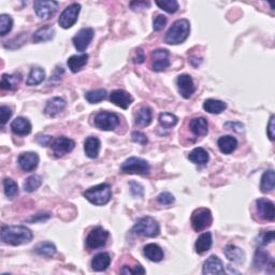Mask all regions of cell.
Masks as SVG:
<instances>
[{
  "label": "cell",
  "instance_id": "bcb514c9",
  "mask_svg": "<svg viewBox=\"0 0 275 275\" xmlns=\"http://www.w3.org/2000/svg\"><path fill=\"white\" fill-rule=\"evenodd\" d=\"M129 186H130L131 195L135 198H142L144 196V188L141 184H139V183L130 182Z\"/></svg>",
  "mask_w": 275,
  "mask_h": 275
},
{
  "label": "cell",
  "instance_id": "30bf717a",
  "mask_svg": "<svg viewBox=\"0 0 275 275\" xmlns=\"http://www.w3.org/2000/svg\"><path fill=\"white\" fill-rule=\"evenodd\" d=\"M95 35V32L93 28H82L80 32L72 38V42L74 48L79 52H84V51L89 47L90 42L93 41Z\"/></svg>",
  "mask_w": 275,
  "mask_h": 275
},
{
  "label": "cell",
  "instance_id": "e0dca14e",
  "mask_svg": "<svg viewBox=\"0 0 275 275\" xmlns=\"http://www.w3.org/2000/svg\"><path fill=\"white\" fill-rule=\"evenodd\" d=\"M253 267L255 269H263V268H271L274 269V260L273 258L270 256V254L263 249L259 248L255 252L254 260H253Z\"/></svg>",
  "mask_w": 275,
  "mask_h": 275
},
{
  "label": "cell",
  "instance_id": "6f0895ef",
  "mask_svg": "<svg viewBox=\"0 0 275 275\" xmlns=\"http://www.w3.org/2000/svg\"><path fill=\"white\" fill-rule=\"evenodd\" d=\"M225 127L228 129H231V130L238 131V132H241L244 129V126L241 123H227Z\"/></svg>",
  "mask_w": 275,
  "mask_h": 275
},
{
  "label": "cell",
  "instance_id": "e575fe53",
  "mask_svg": "<svg viewBox=\"0 0 275 275\" xmlns=\"http://www.w3.org/2000/svg\"><path fill=\"white\" fill-rule=\"evenodd\" d=\"M45 80V71L41 67H33L28 74L26 84L28 86H35L41 84Z\"/></svg>",
  "mask_w": 275,
  "mask_h": 275
},
{
  "label": "cell",
  "instance_id": "d4e9b609",
  "mask_svg": "<svg viewBox=\"0 0 275 275\" xmlns=\"http://www.w3.org/2000/svg\"><path fill=\"white\" fill-rule=\"evenodd\" d=\"M217 145L220 147L223 154L228 155L236 151L238 147V141L236 138H233L232 136H223L218 139Z\"/></svg>",
  "mask_w": 275,
  "mask_h": 275
},
{
  "label": "cell",
  "instance_id": "8d00e7d4",
  "mask_svg": "<svg viewBox=\"0 0 275 275\" xmlns=\"http://www.w3.org/2000/svg\"><path fill=\"white\" fill-rule=\"evenodd\" d=\"M34 253H37L40 256L52 257L56 254V246L51 242H41L34 246Z\"/></svg>",
  "mask_w": 275,
  "mask_h": 275
},
{
  "label": "cell",
  "instance_id": "ee69618b",
  "mask_svg": "<svg viewBox=\"0 0 275 275\" xmlns=\"http://www.w3.org/2000/svg\"><path fill=\"white\" fill-rule=\"evenodd\" d=\"M274 241V231H262L258 237V243L262 246H266L268 244Z\"/></svg>",
  "mask_w": 275,
  "mask_h": 275
},
{
  "label": "cell",
  "instance_id": "4dcf8cb0",
  "mask_svg": "<svg viewBox=\"0 0 275 275\" xmlns=\"http://www.w3.org/2000/svg\"><path fill=\"white\" fill-rule=\"evenodd\" d=\"M188 159L193 162V164L203 166L207 164L210 157H208L207 152L205 149H202V147H196L195 150H192L189 154H188Z\"/></svg>",
  "mask_w": 275,
  "mask_h": 275
},
{
  "label": "cell",
  "instance_id": "d6986e66",
  "mask_svg": "<svg viewBox=\"0 0 275 275\" xmlns=\"http://www.w3.org/2000/svg\"><path fill=\"white\" fill-rule=\"evenodd\" d=\"M257 210L259 215H260L263 220L273 222L275 218V211H274V203L270 201L266 198H260L256 201Z\"/></svg>",
  "mask_w": 275,
  "mask_h": 275
},
{
  "label": "cell",
  "instance_id": "7dc6e473",
  "mask_svg": "<svg viewBox=\"0 0 275 275\" xmlns=\"http://www.w3.org/2000/svg\"><path fill=\"white\" fill-rule=\"evenodd\" d=\"M121 274H145L146 271L143 267L140 264H137L135 268H131L130 266H124L120 270Z\"/></svg>",
  "mask_w": 275,
  "mask_h": 275
},
{
  "label": "cell",
  "instance_id": "484cf974",
  "mask_svg": "<svg viewBox=\"0 0 275 275\" xmlns=\"http://www.w3.org/2000/svg\"><path fill=\"white\" fill-rule=\"evenodd\" d=\"M144 255L149 260L153 262H160L165 256L162 248L154 243L147 244L144 246Z\"/></svg>",
  "mask_w": 275,
  "mask_h": 275
},
{
  "label": "cell",
  "instance_id": "816d5d0a",
  "mask_svg": "<svg viewBox=\"0 0 275 275\" xmlns=\"http://www.w3.org/2000/svg\"><path fill=\"white\" fill-rule=\"evenodd\" d=\"M267 132H268L269 139L271 140V141H273L274 137H275V116L274 115H272L271 117H270Z\"/></svg>",
  "mask_w": 275,
  "mask_h": 275
},
{
  "label": "cell",
  "instance_id": "7402d4cb",
  "mask_svg": "<svg viewBox=\"0 0 275 275\" xmlns=\"http://www.w3.org/2000/svg\"><path fill=\"white\" fill-rule=\"evenodd\" d=\"M223 253H225V256L228 258V260L232 262L243 263L245 261V253H244L243 249L236 245H232V244L227 245L223 249Z\"/></svg>",
  "mask_w": 275,
  "mask_h": 275
},
{
  "label": "cell",
  "instance_id": "11a10c76",
  "mask_svg": "<svg viewBox=\"0 0 275 275\" xmlns=\"http://www.w3.org/2000/svg\"><path fill=\"white\" fill-rule=\"evenodd\" d=\"M150 6H151V3L146 2V1H132V2H130V7H131L132 10H135V11H137V10L146 9V8H149Z\"/></svg>",
  "mask_w": 275,
  "mask_h": 275
},
{
  "label": "cell",
  "instance_id": "ffe728a7",
  "mask_svg": "<svg viewBox=\"0 0 275 275\" xmlns=\"http://www.w3.org/2000/svg\"><path fill=\"white\" fill-rule=\"evenodd\" d=\"M66 104H67V103L63 98H60V97H53L52 99H50L47 103L44 113L50 117H54L66 108Z\"/></svg>",
  "mask_w": 275,
  "mask_h": 275
},
{
  "label": "cell",
  "instance_id": "5bb4252c",
  "mask_svg": "<svg viewBox=\"0 0 275 275\" xmlns=\"http://www.w3.org/2000/svg\"><path fill=\"white\" fill-rule=\"evenodd\" d=\"M17 164L19 168L25 172H32L37 169L39 165V156L37 153L26 152L18 156Z\"/></svg>",
  "mask_w": 275,
  "mask_h": 275
},
{
  "label": "cell",
  "instance_id": "603a6c76",
  "mask_svg": "<svg viewBox=\"0 0 275 275\" xmlns=\"http://www.w3.org/2000/svg\"><path fill=\"white\" fill-rule=\"evenodd\" d=\"M190 131L197 137H205L207 135L208 124L205 117H196L189 123Z\"/></svg>",
  "mask_w": 275,
  "mask_h": 275
},
{
  "label": "cell",
  "instance_id": "f546056e",
  "mask_svg": "<svg viewBox=\"0 0 275 275\" xmlns=\"http://www.w3.org/2000/svg\"><path fill=\"white\" fill-rule=\"evenodd\" d=\"M88 55L87 54H81V55H72L68 58L67 65L71 72L76 73L82 69L84 66L87 64Z\"/></svg>",
  "mask_w": 275,
  "mask_h": 275
},
{
  "label": "cell",
  "instance_id": "f1b7e54d",
  "mask_svg": "<svg viewBox=\"0 0 275 275\" xmlns=\"http://www.w3.org/2000/svg\"><path fill=\"white\" fill-rule=\"evenodd\" d=\"M153 120V111L149 106H142L137 112L135 116V124L139 127H146L152 123Z\"/></svg>",
  "mask_w": 275,
  "mask_h": 275
},
{
  "label": "cell",
  "instance_id": "74e56055",
  "mask_svg": "<svg viewBox=\"0 0 275 275\" xmlns=\"http://www.w3.org/2000/svg\"><path fill=\"white\" fill-rule=\"evenodd\" d=\"M106 98V90L103 88L90 90L85 94V99L88 101L89 103H98L100 101Z\"/></svg>",
  "mask_w": 275,
  "mask_h": 275
},
{
  "label": "cell",
  "instance_id": "9f6ffc18",
  "mask_svg": "<svg viewBox=\"0 0 275 275\" xmlns=\"http://www.w3.org/2000/svg\"><path fill=\"white\" fill-rule=\"evenodd\" d=\"M49 218H50V214H37V215L28 218V220H26V222L37 223V222H43L45 220H49Z\"/></svg>",
  "mask_w": 275,
  "mask_h": 275
},
{
  "label": "cell",
  "instance_id": "9a60e30c",
  "mask_svg": "<svg viewBox=\"0 0 275 275\" xmlns=\"http://www.w3.org/2000/svg\"><path fill=\"white\" fill-rule=\"evenodd\" d=\"M176 85L177 88H179V93L181 94L183 98L185 99H189L196 90L195 84H193L191 76L188 74L180 75L176 80Z\"/></svg>",
  "mask_w": 275,
  "mask_h": 275
},
{
  "label": "cell",
  "instance_id": "7bdbcfd3",
  "mask_svg": "<svg viewBox=\"0 0 275 275\" xmlns=\"http://www.w3.org/2000/svg\"><path fill=\"white\" fill-rule=\"evenodd\" d=\"M177 121L179 119L172 113H161L159 115V123L164 128H172L177 124Z\"/></svg>",
  "mask_w": 275,
  "mask_h": 275
},
{
  "label": "cell",
  "instance_id": "6da1fadb",
  "mask_svg": "<svg viewBox=\"0 0 275 275\" xmlns=\"http://www.w3.org/2000/svg\"><path fill=\"white\" fill-rule=\"evenodd\" d=\"M33 232L24 226H7L1 229V241L9 245L18 246L33 240Z\"/></svg>",
  "mask_w": 275,
  "mask_h": 275
},
{
  "label": "cell",
  "instance_id": "ac0fdd59",
  "mask_svg": "<svg viewBox=\"0 0 275 275\" xmlns=\"http://www.w3.org/2000/svg\"><path fill=\"white\" fill-rule=\"evenodd\" d=\"M202 273L205 275L207 274H223L225 273V269H223V263L220 258L215 255H212L208 257L203 263Z\"/></svg>",
  "mask_w": 275,
  "mask_h": 275
},
{
  "label": "cell",
  "instance_id": "b9f144b4",
  "mask_svg": "<svg viewBox=\"0 0 275 275\" xmlns=\"http://www.w3.org/2000/svg\"><path fill=\"white\" fill-rule=\"evenodd\" d=\"M3 189L6 196L10 198V199H12V198H14L18 193V186L17 183L11 179L3 180Z\"/></svg>",
  "mask_w": 275,
  "mask_h": 275
},
{
  "label": "cell",
  "instance_id": "5b68a950",
  "mask_svg": "<svg viewBox=\"0 0 275 275\" xmlns=\"http://www.w3.org/2000/svg\"><path fill=\"white\" fill-rule=\"evenodd\" d=\"M121 171L127 174H138V175H147L151 171L149 162L138 157H130L124 161L120 167Z\"/></svg>",
  "mask_w": 275,
  "mask_h": 275
},
{
  "label": "cell",
  "instance_id": "db71d44e",
  "mask_svg": "<svg viewBox=\"0 0 275 275\" xmlns=\"http://www.w3.org/2000/svg\"><path fill=\"white\" fill-rule=\"evenodd\" d=\"M132 60H134V63L136 64H143L145 60V54L143 52V50L137 49L134 57H132Z\"/></svg>",
  "mask_w": 275,
  "mask_h": 275
},
{
  "label": "cell",
  "instance_id": "83f0119b",
  "mask_svg": "<svg viewBox=\"0 0 275 275\" xmlns=\"http://www.w3.org/2000/svg\"><path fill=\"white\" fill-rule=\"evenodd\" d=\"M22 81V75L19 73L2 74L0 86L4 90H15Z\"/></svg>",
  "mask_w": 275,
  "mask_h": 275
},
{
  "label": "cell",
  "instance_id": "4316f807",
  "mask_svg": "<svg viewBox=\"0 0 275 275\" xmlns=\"http://www.w3.org/2000/svg\"><path fill=\"white\" fill-rule=\"evenodd\" d=\"M111 263V256L108 253H100L93 258L91 260V269L94 271L101 272L108 269Z\"/></svg>",
  "mask_w": 275,
  "mask_h": 275
},
{
  "label": "cell",
  "instance_id": "44dd1931",
  "mask_svg": "<svg viewBox=\"0 0 275 275\" xmlns=\"http://www.w3.org/2000/svg\"><path fill=\"white\" fill-rule=\"evenodd\" d=\"M11 129L17 136H27L32 132V124L25 117H17L11 123Z\"/></svg>",
  "mask_w": 275,
  "mask_h": 275
},
{
  "label": "cell",
  "instance_id": "60d3db41",
  "mask_svg": "<svg viewBox=\"0 0 275 275\" xmlns=\"http://www.w3.org/2000/svg\"><path fill=\"white\" fill-rule=\"evenodd\" d=\"M156 4L168 13H175L179 10V2L176 0H157Z\"/></svg>",
  "mask_w": 275,
  "mask_h": 275
},
{
  "label": "cell",
  "instance_id": "f35d334b",
  "mask_svg": "<svg viewBox=\"0 0 275 275\" xmlns=\"http://www.w3.org/2000/svg\"><path fill=\"white\" fill-rule=\"evenodd\" d=\"M41 185H42L41 176L34 174V175L29 176L26 180V182L24 183V189L27 192H33L34 190H37Z\"/></svg>",
  "mask_w": 275,
  "mask_h": 275
},
{
  "label": "cell",
  "instance_id": "52a82bcc",
  "mask_svg": "<svg viewBox=\"0 0 275 275\" xmlns=\"http://www.w3.org/2000/svg\"><path fill=\"white\" fill-rule=\"evenodd\" d=\"M94 125L100 130H114L120 125V117L112 112H99L95 115Z\"/></svg>",
  "mask_w": 275,
  "mask_h": 275
},
{
  "label": "cell",
  "instance_id": "8fae6325",
  "mask_svg": "<svg viewBox=\"0 0 275 275\" xmlns=\"http://www.w3.org/2000/svg\"><path fill=\"white\" fill-rule=\"evenodd\" d=\"M50 146L51 149H52L53 154L56 157H63L66 154H68V153L73 151L75 142L67 137H59L57 139H55Z\"/></svg>",
  "mask_w": 275,
  "mask_h": 275
},
{
  "label": "cell",
  "instance_id": "9c48e42d",
  "mask_svg": "<svg viewBox=\"0 0 275 275\" xmlns=\"http://www.w3.org/2000/svg\"><path fill=\"white\" fill-rule=\"evenodd\" d=\"M81 11V6L79 3H72L66 8L60 14L58 23L59 26L64 29H69L78 21L79 14Z\"/></svg>",
  "mask_w": 275,
  "mask_h": 275
},
{
  "label": "cell",
  "instance_id": "277c9868",
  "mask_svg": "<svg viewBox=\"0 0 275 275\" xmlns=\"http://www.w3.org/2000/svg\"><path fill=\"white\" fill-rule=\"evenodd\" d=\"M132 232L140 237L155 238L159 234L160 228L158 223H157L154 218L145 216L140 218V220L137 222L134 228H132Z\"/></svg>",
  "mask_w": 275,
  "mask_h": 275
},
{
  "label": "cell",
  "instance_id": "d590c367",
  "mask_svg": "<svg viewBox=\"0 0 275 275\" xmlns=\"http://www.w3.org/2000/svg\"><path fill=\"white\" fill-rule=\"evenodd\" d=\"M275 186V173L273 170L266 171L261 176L260 190L262 192H270L274 189Z\"/></svg>",
  "mask_w": 275,
  "mask_h": 275
},
{
  "label": "cell",
  "instance_id": "c3c4849f",
  "mask_svg": "<svg viewBox=\"0 0 275 275\" xmlns=\"http://www.w3.org/2000/svg\"><path fill=\"white\" fill-rule=\"evenodd\" d=\"M167 24V17L165 15H157L154 18V22H153V28H154L155 32H160L161 29H164Z\"/></svg>",
  "mask_w": 275,
  "mask_h": 275
},
{
  "label": "cell",
  "instance_id": "7a4b0ae2",
  "mask_svg": "<svg viewBox=\"0 0 275 275\" xmlns=\"http://www.w3.org/2000/svg\"><path fill=\"white\" fill-rule=\"evenodd\" d=\"M190 33V23L187 19H179L172 24L165 35V42L177 45L185 41Z\"/></svg>",
  "mask_w": 275,
  "mask_h": 275
},
{
  "label": "cell",
  "instance_id": "836d02e7",
  "mask_svg": "<svg viewBox=\"0 0 275 275\" xmlns=\"http://www.w3.org/2000/svg\"><path fill=\"white\" fill-rule=\"evenodd\" d=\"M227 108V104L221 100L216 99H206L203 103V109H205L207 113L211 114H220L223 112Z\"/></svg>",
  "mask_w": 275,
  "mask_h": 275
},
{
  "label": "cell",
  "instance_id": "2e32d148",
  "mask_svg": "<svg viewBox=\"0 0 275 275\" xmlns=\"http://www.w3.org/2000/svg\"><path fill=\"white\" fill-rule=\"evenodd\" d=\"M110 101L116 106H119V108L127 110L129 108V105L134 103V98L127 91L123 89H116L110 94Z\"/></svg>",
  "mask_w": 275,
  "mask_h": 275
},
{
  "label": "cell",
  "instance_id": "7c38bea8",
  "mask_svg": "<svg viewBox=\"0 0 275 275\" xmlns=\"http://www.w3.org/2000/svg\"><path fill=\"white\" fill-rule=\"evenodd\" d=\"M169 51L159 49L152 53V69L156 72H161L170 66Z\"/></svg>",
  "mask_w": 275,
  "mask_h": 275
},
{
  "label": "cell",
  "instance_id": "cb8c5ba5",
  "mask_svg": "<svg viewBox=\"0 0 275 275\" xmlns=\"http://www.w3.org/2000/svg\"><path fill=\"white\" fill-rule=\"evenodd\" d=\"M100 140L96 137H88L87 139L85 140L84 143V151L85 154L87 157L91 159H95L99 155L100 151Z\"/></svg>",
  "mask_w": 275,
  "mask_h": 275
},
{
  "label": "cell",
  "instance_id": "d6a6232c",
  "mask_svg": "<svg viewBox=\"0 0 275 275\" xmlns=\"http://www.w3.org/2000/svg\"><path fill=\"white\" fill-rule=\"evenodd\" d=\"M212 246V233L205 232L197 239L195 244V249L198 254H203L210 251Z\"/></svg>",
  "mask_w": 275,
  "mask_h": 275
},
{
  "label": "cell",
  "instance_id": "f6af8a7d",
  "mask_svg": "<svg viewBox=\"0 0 275 275\" xmlns=\"http://www.w3.org/2000/svg\"><path fill=\"white\" fill-rule=\"evenodd\" d=\"M157 201H158L160 205L170 206L175 201V198L171 192L164 191V192H161V193H159L158 196H157Z\"/></svg>",
  "mask_w": 275,
  "mask_h": 275
},
{
  "label": "cell",
  "instance_id": "ab89813d",
  "mask_svg": "<svg viewBox=\"0 0 275 275\" xmlns=\"http://www.w3.org/2000/svg\"><path fill=\"white\" fill-rule=\"evenodd\" d=\"M13 26V19L8 14L0 15V34L4 37L7 34L11 32Z\"/></svg>",
  "mask_w": 275,
  "mask_h": 275
},
{
  "label": "cell",
  "instance_id": "8992f818",
  "mask_svg": "<svg viewBox=\"0 0 275 275\" xmlns=\"http://www.w3.org/2000/svg\"><path fill=\"white\" fill-rule=\"evenodd\" d=\"M213 223V216L211 211L206 207L197 208L191 214V226L193 230L200 232L206 230Z\"/></svg>",
  "mask_w": 275,
  "mask_h": 275
},
{
  "label": "cell",
  "instance_id": "f907efd6",
  "mask_svg": "<svg viewBox=\"0 0 275 275\" xmlns=\"http://www.w3.org/2000/svg\"><path fill=\"white\" fill-rule=\"evenodd\" d=\"M131 138H132V141L136 142V143L142 144V145H145L147 143V141H149V140H147V137L144 134H142V132H140V131L132 132Z\"/></svg>",
  "mask_w": 275,
  "mask_h": 275
},
{
  "label": "cell",
  "instance_id": "3957f363",
  "mask_svg": "<svg viewBox=\"0 0 275 275\" xmlns=\"http://www.w3.org/2000/svg\"><path fill=\"white\" fill-rule=\"evenodd\" d=\"M83 196L91 205L105 206L111 200L112 190L109 184H99L85 190L83 192Z\"/></svg>",
  "mask_w": 275,
  "mask_h": 275
},
{
  "label": "cell",
  "instance_id": "ba28073f",
  "mask_svg": "<svg viewBox=\"0 0 275 275\" xmlns=\"http://www.w3.org/2000/svg\"><path fill=\"white\" fill-rule=\"evenodd\" d=\"M109 232L103 227H96L91 229L86 238V246L89 249H97L103 247L109 239Z\"/></svg>",
  "mask_w": 275,
  "mask_h": 275
},
{
  "label": "cell",
  "instance_id": "1f68e13d",
  "mask_svg": "<svg viewBox=\"0 0 275 275\" xmlns=\"http://www.w3.org/2000/svg\"><path fill=\"white\" fill-rule=\"evenodd\" d=\"M54 35H55L54 28L50 26H43L41 28H39L37 32L33 34V40L34 43L47 42V41H51V40L54 38Z\"/></svg>",
  "mask_w": 275,
  "mask_h": 275
},
{
  "label": "cell",
  "instance_id": "f5cc1de1",
  "mask_svg": "<svg viewBox=\"0 0 275 275\" xmlns=\"http://www.w3.org/2000/svg\"><path fill=\"white\" fill-rule=\"evenodd\" d=\"M35 141H37V143L39 145L49 146V145L52 144V142L54 140H53V137H51V136H42V135H40V136L37 137V139H35Z\"/></svg>",
  "mask_w": 275,
  "mask_h": 275
},
{
  "label": "cell",
  "instance_id": "681fc988",
  "mask_svg": "<svg viewBox=\"0 0 275 275\" xmlns=\"http://www.w3.org/2000/svg\"><path fill=\"white\" fill-rule=\"evenodd\" d=\"M12 116V110L9 108V106L6 105H1V108H0V117H1V126H4L7 123L8 120L11 119Z\"/></svg>",
  "mask_w": 275,
  "mask_h": 275
},
{
  "label": "cell",
  "instance_id": "4fadbf2b",
  "mask_svg": "<svg viewBox=\"0 0 275 275\" xmlns=\"http://www.w3.org/2000/svg\"><path fill=\"white\" fill-rule=\"evenodd\" d=\"M57 1H34V9L38 17L41 19H50L57 10Z\"/></svg>",
  "mask_w": 275,
  "mask_h": 275
}]
</instances>
